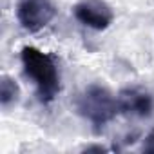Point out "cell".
<instances>
[{"mask_svg": "<svg viewBox=\"0 0 154 154\" xmlns=\"http://www.w3.org/2000/svg\"><path fill=\"white\" fill-rule=\"evenodd\" d=\"M20 60L26 76L33 80L36 87L38 100L42 103H51L62 89L60 71L54 58L33 45H26L20 51Z\"/></svg>", "mask_w": 154, "mask_h": 154, "instance_id": "cell-1", "label": "cell"}, {"mask_svg": "<svg viewBox=\"0 0 154 154\" xmlns=\"http://www.w3.org/2000/svg\"><path fill=\"white\" fill-rule=\"evenodd\" d=\"M76 109L93 125L94 132H100L116 116V112H120L116 98L100 84H91L82 91L76 100Z\"/></svg>", "mask_w": 154, "mask_h": 154, "instance_id": "cell-2", "label": "cell"}, {"mask_svg": "<svg viewBox=\"0 0 154 154\" xmlns=\"http://www.w3.org/2000/svg\"><path fill=\"white\" fill-rule=\"evenodd\" d=\"M56 17V6L53 0H18L17 20L27 33H38Z\"/></svg>", "mask_w": 154, "mask_h": 154, "instance_id": "cell-3", "label": "cell"}, {"mask_svg": "<svg viewBox=\"0 0 154 154\" xmlns=\"http://www.w3.org/2000/svg\"><path fill=\"white\" fill-rule=\"evenodd\" d=\"M72 13H74V18L82 26L94 31L107 29L114 20L112 8L103 0H82L74 6Z\"/></svg>", "mask_w": 154, "mask_h": 154, "instance_id": "cell-4", "label": "cell"}, {"mask_svg": "<svg viewBox=\"0 0 154 154\" xmlns=\"http://www.w3.org/2000/svg\"><path fill=\"white\" fill-rule=\"evenodd\" d=\"M118 111L127 116L149 118L154 111V98L149 91L141 87H127L122 89L116 96Z\"/></svg>", "mask_w": 154, "mask_h": 154, "instance_id": "cell-5", "label": "cell"}, {"mask_svg": "<svg viewBox=\"0 0 154 154\" xmlns=\"http://www.w3.org/2000/svg\"><path fill=\"white\" fill-rule=\"evenodd\" d=\"M20 98V87L15 82V78L4 74L2 80H0V105H2L4 111L11 109L13 105H17Z\"/></svg>", "mask_w": 154, "mask_h": 154, "instance_id": "cell-6", "label": "cell"}, {"mask_svg": "<svg viewBox=\"0 0 154 154\" xmlns=\"http://www.w3.org/2000/svg\"><path fill=\"white\" fill-rule=\"evenodd\" d=\"M141 150L147 152V154H154V129L145 136L143 145H141Z\"/></svg>", "mask_w": 154, "mask_h": 154, "instance_id": "cell-7", "label": "cell"}, {"mask_svg": "<svg viewBox=\"0 0 154 154\" xmlns=\"http://www.w3.org/2000/svg\"><path fill=\"white\" fill-rule=\"evenodd\" d=\"M84 150L85 152H107L109 149L103 145H87V147H84Z\"/></svg>", "mask_w": 154, "mask_h": 154, "instance_id": "cell-8", "label": "cell"}]
</instances>
